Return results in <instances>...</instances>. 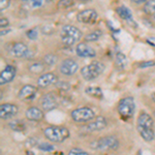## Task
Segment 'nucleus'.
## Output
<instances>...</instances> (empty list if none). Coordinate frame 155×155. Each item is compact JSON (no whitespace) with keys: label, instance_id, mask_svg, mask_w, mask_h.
Wrapping results in <instances>:
<instances>
[{"label":"nucleus","instance_id":"obj_1","mask_svg":"<svg viewBox=\"0 0 155 155\" xmlns=\"http://www.w3.org/2000/svg\"><path fill=\"white\" fill-rule=\"evenodd\" d=\"M137 130L142 139L146 142H152L155 137L154 121L146 112H141L137 119Z\"/></svg>","mask_w":155,"mask_h":155},{"label":"nucleus","instance_id":"obj_2","mask_svg":"<svg viewBox=\"0 0 155 155\" xmlns=\"http://www.w3.org/2000/svg\"><path fill=\"white\" fill-rule=\"evenodd\" d=\"M44 136L52 143H62L68 139L71 134L66 127L52 125L44 129Z\"/></svg>","mask_w":155,"mask_h":155},{"label":"nucleus","instance_id":"obj_3","mask_svg":"<svg viewBox=\"0 0 155 155\" xmlns=\"http://www.w3.org/2000/svg\"><path fill=\"white\" fill-rule=\"evenodd\" d=\"M106 65L101 61H92L88 65L82 67L81 74L85 81H93L97 79L101 74H104Z\"/></svg>","mask_w":155,"mask_h":155},{"label":"nucleus","instance_id":"obj_4","mask_svg":"<svg viewBox=\"0 0 155 155\" xmlns=\"http://www.w3.org/2000/svg\"><path fill=\"white\" fill-rule=\"evenodd\" d=\"M117 111H118V114L123 119H130L134 115V112H136L134 99L131 96L121 98L118 102V106H117Z\"/></svg>","mask_w":155,"mask_h":155},{"label":"nucleus","instance_id":"obj_5","mask_svg":"<svg viewBox=\"0 0 155 155\" xmlns=\"http://www.w3.org/2000/svg\"><path fill=\"white\" fill-rule=\"evenodd\" d=\"M91 147L96 150H101V151H109V150H117L119 148V141L116 137L114 136H106L99 137L95 142L92 143Z\"/></svg>","mask_w":155,"mask_h":155},{"label":"nucleus","instance_id":"obj_6","mask_svg":"<svg viewBox=\"0 0 155 155\" xmlns=\"http://www.w3.org/2000/svg\"><path fill=\"white\" fill-rule=\"evenodd\" d=\"M71 119L77 123H88L95 118V113L88 107H81L74 109L71 113Z\"/></svg>","mask_w":155,"mask_h":155},{"label":"nucleus","instance_id":"obj_7","mask_svg":"<svg viewBox=\"0 0 155 155\" xmlns=\"http://www.w3.org/2000/svg\"><path fill=\"white\" fill-rule=\"evenodd\" d=\"M41 106L42 107V111L50 112L57 109L59 107V98L54 92H49L41 98Z\"/></svg>","mask_w":155,"mask_h":155},{"label":"nucleus","instance_id":"obj_8","mask_svg":"<svg viewBox=\"0 0 155 155\" xmlns=\"http://www.w3.org/2000/svg\"><path fill=\"white\" fill-rule=\"evenodd\" d=\"M79 71V64L76 60L71 58H66L62 60L61 63L59 65V71L61 72L63 76L71 77L74 76L76 72Z\"/></svg>","mask_w":155,"mask_h":155},{"label":"nucleus","instance_id":"obj_9","mask_svg":"<svg viewBox=\"0 0 155 155\" xmlns=\"http://www.w3.org/2000/svg\"><path fill=\"white\" fill-rule=\"evenodd\" d=\"M97 12L93 8L83 9L77 15V21L83 24H92L97 20Z\"/></svg>","mask_w":155,"mask_h":155},{"label":"nucleus","instance_id":"obj_10","mask_svg":"<svg viewBox=\"0 0 155 155\" xmlns=\"http://www.w3.org/2000/svg\"><path fill=\"white\" fill-rule=\"evenodd\" d=\"M58 82V76L54 72H45L41 74L37 79V87L38 88H46V87L56 85Z\"/></svg>","mask_w":155,"mask_h":155},{"label":"nucleus","instance_id":"obj_11","mask_svg":"<svg viewBox=\"0 0 155 155\" xmlns=\"http://www.w3.org/2000/svg\"><path fill=\"white\" fill-rule=\"evenodd\" d=\"M38 91V87L33 86L31 84H27L20 89L18 93V98L21 101H31L33 99Z\"/></svg>","mask_w":155,"mask_h":155},{"label":"nucleus","instance_id":"obj_12","mask_svg":"<svg viewBox=\"0 0 155 155\" xmlns=\"http://www.w3.org/2000/svg\"><path fill=\"white\" fill-rule=\"evenodd\" d=\"M76 53L79 57L82 58H93L96 56V51L92 47H90L89 45H87V42L82 41L78 42L76 46Z\"/></svg>","mask_w":155,"mask_h":155},{"label":"nucleus","instance_id":"obj_13","mask_svg":"<svg viewBox=\"0 0 155 155\" xmlns=\"http://www.w3.org/2000/svg\"><path fill=\"white\" fill-rule=\"evenodd\" d=\"M19 112V107L15 104H2L0 106V118L8 120L15 117Z\"/></svg>","mask_w":155,"mask_h":155},{"label":"nucleus","instance_id":"obj_14","mask_svg":"<svg viewBox=\"0 0 155 155\" xmlns=\"http://www.w3.org/2000/svg\"><path fill=\"white\" fill-rule=\"evenodd\" d=\"M107 125V121L104 116H96L92 121H90L87 123V125L85 126V128L88 131H101L102 129H104Z\"/></svg>","mask_w":155,"mask_h":155},{"label":"nucleus","instance_id":"obj_15","mask_svg":"<svg viewBox=\"0 0 155 155\" xmlns=\"http://www.w3.org/2000/svg\"><path fill=\"white\" fill-rule=\"evenodd\" d=\"M17 69L14 65H6L2 69L1 74H0V85H5L7 83H11L12 80L16 77Z\"/></svg>","mask_w":155,"mask_h":155},{"label":"nucleus","instance_id":"obj_16","mask_svg":"<svg viewBox=\"0 0 155 155\" xmlns=\"http://www.w3.org/2000/svg\"><path fill=\"white\" fill-rule=\"evenodd\" d=\"M29 53V48L26 44L22 41H17L12 44L11 49V54L16 58H24Z\"/></svg>","mask_w":155,"mask_h":155},{"label":"nucleus","instance_id":"obj_17","mask_svg":"<svg viewBox=\"0 0 155 155\" xmlns=\"http://www.w3.org/2000/svg\"><path fill=\"white\" fill-rule=\"evenodd\" d=\"M61 35H66V36H71L72 38H74L77 41H79L80 39L83 37V33L78 27L74 26L71 24H66L64 26H62L61 28Z\"/></svg>","mask_w":155,"mask_h":155},{"label":"nucleus","instance_id":"obj_18","mask_svg":"<svg viewBox=\"0 0 155 155\" xmlns=\"http://www.w3.org/2000/svg\"><path fill=\"white\" fill-rule=\"evenodd\" d=\"M25 116H26V118L28 119L29 121L39 122V121H42V119H44V117H45V114L39 107H30L27 109L26 113H25Z\"/></svg>","mask_w":155,"mask_h":155},{"label":"nucleus","instance_id":"obj_19","mask_svg":"<svg viewBox=\"0 0 155 155\" xmlns=\"http://www.w3.org/2000/svg\"><path fill=\"white\" fill-rule=\"evenodd\" d=\"M45 69H46V64L42 61H35L31 62L28 65V71L33 74H45Z\"/></svg>","mask_w":155,"mask_h":155},{"label":"nucleus","instance_id":"obj_20","mask_svg":"<svg viewBox=\"0 0 155 155\" xmlns=\"http://www.w3.org/2000/svg\"><path fill=\"white\" fill-rule=\"evenodd\" d=\"M85 93L87 95L94 97V98H98L101 99L104 97V92L99 87H94V86H89L85 88Z\"/></svg>","mask_w":155,"mask_h":155},{"label":"nucleus","instance_id":"obj_21","mask_svg":"<svg viewBox=\"0 0 155 155\" xmlns=\"http://www.w3.org/2000/svg\"><path fill=\"white\" fill-rule=\"evenodd\" d=\"M101 36H102V31L101 29H96V30H93V31L89 32V33H87L86 35L84 36V41L85 42H93V41H98Z\"/></svg>","mask_w":155,"mask_h":155},{"label":"nucleus","instance_id":"obj_22","mask_svg":"<svg viewBox=\"0 0 155 155\" xmlns=\"http://www.w3.org/2000/svg\"><path fill=\"white\" fill-rule=\"evenodd\" d=\"M115 63H116V66L118 67L119 69H124L127 65V58L126 56L121 52H118L115 56Z\"/></svg>","mask_w":155,"mask_h":155},{"label":"nucleus","instance_id":"obj_23","mask_svg":"<svg viewBox=\"0 0 155 155\" xmlns=\"http://www.w3.org/2000/svg\"><path fill=\"white\" fill-rule=\"evenodd\" d=\"M58 60H59V57L57 56L56 54H53V53L46 54L44 57H42V62L48 66L55 65V64L58 62Z\"/></svg>","mask_w":155,"mask_h":155},{"label":"nucleus","instance_id":"obj_24","mask_svg":"<svg viewBox=\"0 0 155 155\" xmlns=\"http://www.w3.org/2000/svg\"><path fill=\"white\" fill-rule=\"evenodd\" d=\"M143 12L149 16H155V0H148L144 4Z\"/></svg>","mask_w":155,"mask_h":155},{"label":"nucleus","instance_id":"obj_25","mask_svg":"<svg viewBox=\"0 0 155 155\" xmlns=\"http://www.w3.org/2000/svg\"><path fill=\"white\" fill-rule=\"evenodd\" d=\"M117 14H118L122 19L125 20V21H131L132 20L130 11L125 6H120L119 8H117Z\"/></svg>","mask_w":155,"mask_h":155},{"label":"nucleus","instance_id":"obj_26","mask_svg":"<svg viewBox=\"0 0 155 155\" xmlns=\"http://www.w3.org/2000/svg\"><path fill=\"white\" fill-rule=\"evenodd\" d=\"M8 126L11 127V129L16 131H23L26 128V125H25L24 122L21 121V120H14V121L9 122Z\"/></svg>","mask_w":155,"mask_h":155},{"label":"nucleus","instance_id":"obj_27","mask_svg":"<svg viewBox=\"0 0 155 155\" xmlns=\"http://www.w3.org/2000/svg\"><path fill=\"white\" fill-rule=\"evenodd\" d=\"M74 4V0H59L57 3V7L59 9H66Z\"/></svg>","mask_w":155,"mask_h":155},{"label":"nucleus","instance_id":"obj_28","mask_svg":"<svg viewBox=\"0 0 155 155\" xmlns=\"http://www.w3.org/2000/svg\"><path fill=\"white\" fill-rule=\"evenodd\" d=\"M60 39H61L62 44H63L64 46H67V47H71V46H74L76 42H78L76 39L72 38V37L66 36V35H61V34H60Z\"/></svg>","mask_w":155,"mask_h":155},{"label":"nucleus","instance_id":"obj_29","mask_svg":"<svg viewBox=\"0 0 155 155\" xmlns=\"http://www.w3.org/2000/svg\"><path fill=\"white\" fill-rule=\"evenodd\" d=\"M55 86L59 90H61V91H68V90L71 89V84L65 81H58Z\"/></svg>","mask_w":155,"mask_h":155},{"label":"nucleus","instance_id":"obj_30","mask_svg":"<svg viewBox=\"0 0 155 155\" xmlns=\"http://www.w3.org/2000/svg\"><path fill=\"white\" fill-rule=\"evenodd\" d=\"M37 148H38L39 150H41V151H44V152H52L55 150V147L53 146V145L49 144V143L39 144L38 146H37Z\"/></svg>","mask_w":155,"mask_h":155},{"label":"nucleus","instance_id":"obj_31","mask_svg":"<svg viewBox=\"0 0 155 155\" xmlns=\"http://www.w3.org/2000/svg\"><path fill=\"white\" fill-rule=\"evenodd\" d=\"M26 35L31 41H35V39H37V37H38V31H37L36 28H31L26 31Z\"/></svg>","mask_w":155,"mask_h":155},{"label":"nucleus","instance_id":"obj_32","mask_svg":"<svg viewBox=\"0 0 155 155\" xmlns=\"http://www.w3.org/2000/svg\"><path fill=\"white\" fill-rule=\"evenodd\" d=\"M67 155H90L88 152H86L83 149L80 148H72L68 151Z\"/></svg>","mask_w":155,"mask_h":155},{"label":"nucleus","instance_id":"obj_33","mask_svg":"<svg viewBox=\"0 0 155 155\" xmlns=\"http://www.w3.org/2000/svg\"><path fill=\"white\" fill-rule=\"evenodd\" d=\"M137 66L140 68H147V67H153L155 66V61L154 60H147V61H141Z\"/></svg>","mask_w":155,"mask_h":155},{"label":"nucleus","instance_id":"obj_34","mask_svg":"<svg viewBox=\"0 0 155 155\" xmlns=\"http://www.w3.org/2000/svg\"><path fill=\"white\" fill-rule=\"evenodd\" d=\"M11 4V0H0V11L3 12Z\"/></svg>","mask_w":155,"mask_h":155},{"label":"nucleus","instance_id":"obj_35","mask_svg":"<svg viewBox=\"0 0 155 155\" xmlns=\"http://www.w3.org/2000/svg\"><path fill=\"white\" fill-rule=\"evenodd\" d=\"M54 31H55V29L51 26H45L44 28H42V33L46 34V35H51Z\"/></svg>","mask_w":155,"mask_h":155},{"label":"nucleus","instance_id":"obj_36","mask_svg":"<svg viewBox=\"0 0 155 155\" xmlns=\"http://www.w3.org/2000/svg\"><path fill=\"white\" fill-rule=\"evenodd\" d=\"M9 25V21L7 18H1L0 19V27H1V29H5L8 27Z\"/></svg>","mask_w":155,"mask_h":155},{"label":"nucleus","instance_id":"obj_37","mask_svg":"<svg viewBox=\"0 0 155 155\" xmlns=\"http://www.w3.org/2000/svg\"><path fill=\"white\" fill-rule=\"evenodd\" d=\"M29 4L32 7H39L42 5V0H32Z\"/></svg>","mask_w":155,"mask_h":155},{"label":"nucleus","instance_id":"obj_38","mask_svg":"<svg viewBox=\"0 0 155 155\" xmlns=\"http://www.w3.org/2000/svg\"><path fill=\"white\" fill-rule=\"evenodd\" d=\"M148 0H130V2L132 4H136V5H142L145 4Z\"/></svg>","mask_w":155,"mask_h":155},{"label":"nucleus","instance_id":"obj_39","mask_svg":"<svg viewBox=\"0 0 155 155\" xmlns=\"http://www.w3.org/2000/svg\"><path fill=\"white\" fill-rule=\"evenodd\" d=\"M151 98H152V101H153L155 102V92H153V93H152Z\"/></svg>","mask_w":155,"mask_h":155},{"label":"nucleus","instance_id":"obj_40","mask_svg":"<svg viewBox=\"0 0 155 155\" xmlns=\"http://www.w3.org/2000/svg\"><path fill=\"white\" fill-rule=\"evenodd\" d=\"M80 2H82V3H86V2H89L90 0H79Z\"/></svg>","mask_w":155,"mask_h":155},{"label":"nucleus","instance_id":"obj_41","mask_svg":"<svg viewBox=\"0 0 155 155\" xmlns=\"http://www.w3.org/2000/svg\"><path fill=\"white\" fill-rule=\"evenodd\" d=\"M20 1H23V2H26V3H30L32 0H20Z\"/></svg>","mask_w":155,"mask_h":155},{"label":"nucleus","instance_id":"obj_42","mask_svg":"<svg viewBox=\"0 0 155 155\" xmlns=\"http://www.w3.org/2000/svg\"><path fill=\"white\" fill-rule=\"evenodd\" d=\"M27 152H28V153H27V155H33V154L31 153V151H27Z\"/></svg>","mask_w":155,"mask_h":155},{"label":"nucleus","instance_id":"obj_43","mask_svg":"<svg viewBox=\"0 0 155 155\" xmlns=\"http://www.w3.org/2000/svg\"><path fill=\"white\" fill-rule=\"evenodd\" d=\"M137 155H142V153H141V151H139V153H137Z\"/></svg>","mask_w":155,"mask_h":155},{"label":"nucleus","instance_id":"obj_44","mask_svg":"<svg viewBox=\"0 0 155 155\" xmlns=\"http://www.w3.org/2000/svg\"><path fill=\"white\" fill-rule=\"evenodd\" d=\"M153 116H154V119H155V111H154V113H153Z\"/></svg>","mask_w":155,"mask_h":155},{"label":"nucleus","instance_id":"obj_45","mask_svg":"<svg viewBox=\"0 0 155 155\" xmlns=\"http://www.w3.org/2000/svg\"><path fill=\"white\" fill-rule=\"evenodd\" d=\"M48 1H54V0H48Z\"/></svg>","mask_w":155,"mask_h":155},{"label":"nucleus","instance_id":"obj_46","mask_svg":"<svg viewBox=\"0 0 155 155\" xmlns=\"http://www.w3.org/2000/svg\"><path fill=\"white\" fill-rule=\"evenodd\" d=\"M101 155H107V154H101Z\"/></svg>","mask_w":155,"mask_h":155},{"label":"nucleus","instance_id":"obj_47","mask_svg":"<svg viewBox=\"0 0 155 155\" xmlns=\"http://www.w3.org/2000/svg\"><path fill=\"white\" fill-rule=\"evenodd\" d=\"M154 19H155V16H154Z\"/></svg>","mask_w":155,"mask_h":155}]
</instances>
